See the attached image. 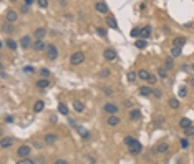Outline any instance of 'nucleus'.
Returning <instances> with one entry per match:
<instances>
[{
	"label": "nucleus",
	"instance_id": "c03bdc74",
	"mask_svg": "<svg viewBox=\"0 0 194 164\" xmlns=\"http://www.w3.org/2000/svg\"><path fill=\"white\" fill-rule=\"evenodd\" d=\"M38 2V5L41 7V8H46L48 7V0H37Z\"/></svg>",
	"mask_w": 194,
	"mask_h": 164
},
{
	"label": "nucleus",
	"instance_id": "2eb2a0df",
	"mask_svg": "<svg viewBox=\"0 0 194 164\" xmlns=\"http://www.w3.org/2000/svg\"><path fill=\"white\" fill-rule=\"evenodd\" d=\"M168 149H169V144L168 143H159L158 146H156V153L164 154V153H168Z\"/></svg>",
	"mask_w": 194,
	"mask_h": 164
},
{
	"label": "nucleus",
	"instance_id": "7c9ffc66",
	"mask_svg": "<svg viewBox=\"0 0 194 164\" xmlns=\"http://www.w3.org/2000/svg\"><path fill=\"white\" fill-rule=\"evenodd\" d=\"M126 78H128V81L129 83H134L136 80H138V73H134V71H129L126 75Z\"/></svg>",
	"mask_w": 194,
	"mask_h": 164
},
{
	"label": "nucleus",
	"instance_id": "ddd939ff",
	"mask_svg": "<svg viewBox=\"0 0 194 164\" xmlns=\"http://www.w3.org/2000/svg\"><path fill=\"white\" fill-rule=\"evenodd\" d=\"M119 123H121V119L118 118V114H110V118H108V124L110 126H118Z\"/></svg>",
	"mask_w": 194,
	"mask_h": 164
},
{
	"label": "nucleus",
	"instance_id": "4be33fe9",
	"mask_svg": "<svg viewBox=\"0 0 194 164\" xmlns=\"http://www.w3.org/2000/svg\"><path fill=\"white\" fill-rule=\"evenodd\" d=\"M106 25L110 27V28H115V30L118 28V23H116V20H115V17H111V15H110V17L106 18Z\"/></svg>",
	"mask_w": 194,
	"mask_h": 164
},
{
	"label": "nucleus",
	"instance_id": "58836bf2",
	"mask_svg": "<svg viewBox=\"0 0 194 164\" xmlns=\"http://www.w3.org/2000/svg\"><path fill=\"white\" fill-rule=\"evenodd\" d=\"M179 146H181L183 149H188V148H189V141H188L186 138H183L181 141H179Z\"/></svg>",
	"mask_w": 194,
	"mask_h": 164
},
{
	"label": "nucleus",
	"instance_id": "bb28decb",
	"mask_svg": "<svg viewBox=\"0 0 194 164\" xmlns=\"http://www.w3.org/2000/svg\"><path fill=\"white\" fill-rule=\"evenodd\" d=\"M58 113H60V114H65V116L68 114V106L65 104V103H58Z\"/></svg>",
	"mask_w": 194,
	"mask_h": 164
},
{
	"label": "nucleus",
	"instance_id": "5fc2aeb1",
	"mask_svg": "<svg viewBox=\"0 0 194 164\" xmlns=\"http://www.w3.org/2000/svg\"><path fill=\"white\" fill-rule=\"evenodd\" d=\"M23 71H27V73H33V68H32V67H27V68H23Z\"/></svg>",
	"mask_w": 194,
	"mask_h": 164
},
{
	"label": "nucleus",
	"instance_id": "72a5a7b5",
	"mask_svg": "<svg viewBox=\"0 0 194 164\" xmlns=\"http://www.w3.org/2000/svg\"><path fill=\"white\" fill-rule=\"evenodd\" d=\"M77 131H78L80 134H82V136H83L85 139H88V138H90V133H88V131H86L85 128H82V126H77Z\"/></svg>",
	"mask_w": 194,
	"mask_h": 164
},
{
	"label": "nucleus",
	"instance_id": "f8f14e48",
	"mask_svg": "<svg viewBox=\"0 0 194 164\" xmlns=\"http://www.w3.org/2000/svg\"><path fill=\"white\" fill-rule=\"evenodd\" d=\"M138 91H139V95H141V96H146V98H148V96H151V95H153V88H149V86H141Z\"/></svg>",
	"mask_w": 194,
	"mask_h": 164
},
{
	"label": "nucleus",
	"instance_id": "bf43d9fd",
	"mask_svg": "<svg viewBox=\"0 0 194 164\" xmlns=\"http://www.w3.org/2000/svg\"><path fill=\"white\" fill-rule=\"evenodd\" d=\"M191 68H193V70H194V63H193V65H191Z\"/></svg>",
	"mask_w": 194,
	"mask_h": 164
},
{
	"label": "nucleus",
	"instance_id": "f03ea898",
	"mask_svg": "<svg viewBox=\"0 0 194 164\" xmlns=\"http://www.w3.org/2000/svg\"><path fill=\"white\" fill-rule=\"evenodd\" d=\"M45 55L48 60H56V57H58V48H56L55 45H46L45 46Z\"/></svg>",
	"mask_w": 194,
	"mask_h": 164
},
{
	"label": "nucleus",
	"instance_id": "5701e85b",
	"mask_svg": "<svg viewBox=\"0 0 194 164\" xmlns=\"http://www.w3.org/2000/svg\"><path fill=\"white\" fill-rule=\"evenodd\" d=\"M134 45H136V48H139V50H143V48H146V46H148V41L144 40V38H138Z\"/></svg>",
	"mask_w": 194,
	"mask_h": 164
},
{
	"label": "nucleus",
	"instance_id": "4468645a",
	"mask_svg": "<svg viewBox=\"0 0 194 164\" xmlns=\"http://www.w3.org/2000/svg\"><path fill=\"white\" fill-rule=\"evenodd\" d=\"M43 141H45V144H55L58 141V136L56 134H46L45 138H43Z\"/></svg>",
	"mask_w": 194,
	"mask_h": 164
},
{
	"label": "nucleus",
	"instance_id": "20e7f679",
	"mask_svg": "<svg viewBox=\"0 0 194 164\" xmlns=\"http://www.w3.org/2000/svg\"><path fill=\"white\" fill-rule=\"evenodd\" d=\"M103 109H105V113H108V114H118V111H119L118 104H115V103H106V104L103 106Z\"/></svg>",
	"mask_w": 194,
	"mask_h": 164
},
{
	"label": "nucleus",
	"instance_id": "cd10ccee",
	"mask_svg": "<svg viewBox=\"0 0 194 164\" xmlns=\"http://www.w3.org/2000/svg\"><path fill=\"white\" fill-rule=\"evenodd\" d=\"M171 57H173V58L181 57V46H174L173 45V48H171Z\"/></svg>",
	"mask_w": 194,
	"mask_h": 164
},
{
	"label": "nucleus",
	"instance_id": "f704fd0d",
	"mask_svg": "<svg viewBox=\"0 0 194 164\" xmlns=\"http://www.w3.org/2000/svg\"><path fill=\"white\" fill-rule=\"evenodd\" d=\"M178 96L179 98H186V96H188V88H186V86H179Z\"/></svg>",
	"mask_w": 194,
	"mask_h": 164
},
{
	"label": "nucleus",
	"instance_id": "603ef678",
	"mask_svg": "<svg viewBox=\"0 0 194 164\" xmlns=\"http://www.w3.org/2000/svg\"><path fill=\"white\" fill-rule=\"evenodd\" d=\"M56 121H58L56 114H51V116H50V123H56Z\"/></svg>",
	"mask_w": 194,
	"mask_h": 164
},
{
	"label": "nucleus",
	"instance_id": "7ed1b4c3",
	"mask_svg": "<svg viewBox=\"0 0 194 164\" xmlns=\"http://www.w3.org/2000/svg\"><path fill=\"white\" fill-rule=\"evenodd\" d=\"M128 148H129V153L136 156V154H139V153H141V149H143V146H141V143H139L138 139H134V141H133L131 144H129Z\"/></svg>",
	"mask_w": 194,
	"mask_h": 164
},
{
	"label": "nucleus",
	"instance_id": "6e6d98bb",
	"mask_svg": "<svg viewBox=\"0 0 194 164\" xmlns=\"http://www.w3.org/2000/svg\"><path fill=\"white\" fill-rule=\"evenodd\" d=\"M56 164H67V161L65 159H56Z\"/></svg>",
	"mask_w": 194,
	"mask_h": 164
},
{
	"label": "nucleus",
	"instance_id": "a18cd8bd",
	"mask_svg": "<svg viewBox=\"0 0 194 164\" xmlns=\"http://www.w3.org/2000/svg\"><path fill=\"white\" fill-rule=\"evenodd\" d=\"M153 96H154V98H158V100H159V98L163 96V93H161V90H153Z\"/></svg>",
	"mask_w": 194,
	"mask_h": 164
},
{
	"label": "nucleus",
	"instance_id": "a211bd4d",
	"mask_svg": "<svg viewBox=\"0 0 194 164\" xmlns=\"http://www.w3.org/2000/svg\"><path fill=\"white\" fill-rule=\"evenodd\" d=\"M173 45L174 46H181V48H183V46L186 45V38H184V36H176V38L173 40Z\"/></svg>",
	"mask_w": 194,
	"mask_h": 164
},
{
	"label": "nucleus",
	"instance_id": "8fccbe9b",
	"mask_svg": "<svg viewBox=\"0 0 194 164\" xmlns=\"http://www.w3.org/2000/svg\"><path fill=\"white\" fill-rule=\"evenodd\" d=\"M133 104H134L133 101H129V100H124V106H126V108H131Z\"/></svg>",
	"mask_w": 194,
	"mask_h": 164
},
{
	"label": "nucleus",
	"instance_id": "4d7b16f0",
	"mask_svg": "<svg viewBox=\"0 0 194 164\" xmlns=\"http://www.w3.org/2000/svg\"><path fill=\"white\" fill-rule=\"evenodd\" d=\"M25 4H27V5H32V4H33V0H25Z\"/></svg>",
	"mask_w": 194,
	"mask_h": 164
},
{
	"label": "nucleus",
	"instance_id": "ea45409f",
	"mask_svg": "<svg viewBox=\"0 0 194 164\" xmlns=\"http://www.w3.org/2000/svg\"><path fill=\"white\" fill-rule=\"evenodd\" d=\"M146 81H148L149 85H154V83L158 81V76H156V75H153V73H151V75H149V78H148V80H146Z\"/></svg>",
	"mask_w": 194,
	"mask_h": 164
},
{
	"label": "nucleus",
	"instance_id": "c756f323",
	"mask_svg": "<svg viewBox=\"0 0 194 164\" xmlns=\"http://www.w3.org/2000/svg\"><path fill=\"white\" fill-rule=\"evenodd\" d=\"M179 126H181V128H188V126H191V119L189 118H181L179 119Z\"/></svg>",
	"mask_w": 194,
	"mask_h": 164
},
{
	"label": "nucleus",
	"instance_id": "a878e982",
	"mask_svg": "<svg viewBox=\"0 0 194 164\" xmlns=\"http://www.w3.org/2000/svg\"><path fill=\"white\" fill-rule=\"evenodd\" d=\"M5 45L8 46V48H10L12 51H15V50H17V46H18V45H17V41H15V40H12V38H7Z\"/></svg>",
	"mask_w": 194,
	"mask_h": 164
},
{
	"label": "nucleus",
	"instance_id": "37998d69",
	"mask_svg": "<svg viewBox=\"0 0 194 164\" xmlns=\"http://www.w3.org/2000/svg\"><path fill=\"white\" fill-rule=\"evenodd\" d=\"M96 33L100 36H106V30H105V28H101V27H98V28H96Z\"/></svg>",
	"mask_w": 194,
	"mask_h": 164
},
{
	"label": "nucleus",
	"instance_id": "79ce46f5",
	"mask_svg": "<svg viewBox=\"0 0 194 164\" xmlns=\"http://www.w3.org/2000/svg\"><path fill=\"white\" fill-rule=\"evenodd\" d=\"M18 164H33V159H28V156H27L25 159H20Z\"/></svg>",
	"mask_w": 194,
	"mask_h": 164
},
{
	"label": "nucleus",
	"instance_id": "a19ab883",
	"mask_svg": "<svg viewBox=\"0 0 194 164\" xmlns=\"http://www.w3.org/2000/svg\"><path fill=\"white\" fill-rule=\"evenodd\" d=\"M40 76L41 78H48V76H50V71H48L46 68H41V70H40Z\"/></svg>",
	"mask_w": 194,
	"mask_h": 164
},
{
	"label": "nucleus",
	"instance_id": "f3484780",
	"mask_svg": "<svg viewBox=\"0 0 194 164\" xmlns=\"http://www.w3.org/2000/svg\"><path fill=\"white\" fill-rule=\"evenodd\" d=\"M129 119H133V121L141 119V111H139V109H131V111H129Z\"/></svg>",
	"mask_w": 194,
	"mask_h": 164
},
{
	"label": "nucleus",
	"instance_id": "c85d7f7f",
	"mask_svg": "<svg viewBox=\"0 0 194 164\" xmlns=\"http://www.w3.org/2000/svg\"><path fill=\"white\" fill-rule=\"evenodd\" d=\"M168 104H169V108H171V109H178V108H179V101L176 100V98H169Z\"/></svg>",
	"mask_w": 194,
	"mask_h": 164
},
{
	"label": "nucleus",
	"instance_id": "39448f33",
	"mask_svg": "<svg viewBox=\"0 0 194 164\" xmlns=\"http://www.w3.org/2000/svg\"><path fill=\"white\" fill-rule=\"evenodd\" d=\"M30 151H32L30 146H28V144H23V146H20V148H18L17 156H18V158H27V156L30 154Z\"/></svg>",
	"mask_w": 194,
	"mask_h": 164
},
{
	"label": "nucleus",
	"instance_id": "49530a36",
	"mask_svg": "<svg viewBox=\"0 0 194 164\" xmlns=\"http://www.w3.org/2000/svg\"><path fill=\"white\" fill-rule=\"evenodd\" d=\"M103 91H105V95H106V96H111V95H113V88L106 86L105 90H103Z\"/></svg>",
	"mask_w": 194,
	"mask_h": 164
},
{
	"label": "nucleus",
	"instance_id": "3c124183",
	"mask_svg": "<svg viewBox=\"0 0 194 164\" xmlns=\"http://www.w3.org/2000/svg\"><path fill=\"white\" fill-rule=\"evenodd\" d=\"M100 76H101V78H105V76H110V71H108V70H103V71L100 73Z\"/></svg>",
	"mask_w": 194,
	"mask_h": 164
},
{
	"label": "nucleus",
	"instance_id": "c9c22d12",
	"mask_svg": "<svg viewBox=\"0 0 194 164\" xmlns=\"http://www.w3.org/2000/svg\"><path fill=\"white\" fill-rule=\"evenodd\" d=\"M129 33H131V36H133V38H138V36H141V30H139L138 27L131 28V32H129Z\"/></svg>",
	"mask_w": 194,
	"mask_h": 164
},
{
	"label": "nucleus",
	"instance_id": "9d476101",
	"mask_svg": "<svg viewBox=\"0 0 194 164\" xmlns=\"http://www.w3.org/2000/svg\"><path fill=\"white\" fill-rule=\"evenodd\" d=\"M17 12L15 10H7V13H5V20L7 22H10V23H13V22L17 20Z\"/></svg>",
	"mask_w": 194,
	"mask_h": 164
},
{
	"label": "nucleus",
	"instance_id": "423d86ee",
	"mask_svg": "<svg viewBox=\"0 0 194 164\" xmlns=\"http://www.w3.org/2000/svg\"><path fill=\"white\" fill-rule=\"evenodd\" d=\"M103 57H105V60H108V62H113V60H116L118 55L113 48H106V50L103 51Z\"/></svg>",
	"mask_w": 194,
	"mask_h": 164
},
{
	"label": "nucleus",
	"instance_id": "1a4fd4ad",
	"mask_svg": "<svg viewBox=\"0 0 194 164\" xmlns=\"http://www.w3.org/2000/svg\"><path fill=\"white\" fill-rule=\"evenodd\" d=\"M12 144H13V138H2V139H0V148H2V149L10 148Z\"/></svg>",
	"mask_w": 194,
	"mask_h": 164
},
{
	"label": "nucleus",
	"instance_id": "e433bc0d",
	"mask_svg": "<svg viewBox=\"0 0 194 164\" xmlns=\"http://www.w3.org/2000/svg\"><path fill=\"white\" fill-rule=\"evenodd\" d=\"M184 134H186V136H193V134H194V126H193V124L188 126V128H184Z\"/></svg>",
	"mask_w": 194,
	"mask_h": 164
},
{
	"label": "nucleus",
	"instance_id": "9b49d317",
	"mask_svg": "<svg viewBox=\"0 0 194 164\" xmlns=\"http://www.w3.org/2000/svg\"><path fill=\"white\" fill-rule=\"evenodd\" d=\"M30 45H32V36L25 35V36H22L20 38V46L22 48H28Z\"/></svg>",
	"mask_w": 194,
	"mask_h": 164
},
{
	"label": "nucleus",
	"instance_id": "393cba45",
	"mask_svg": "<svg viewBox=\"0 0 194 164\" xmlns=\"http://www.w3.org/2000/svg\"><path fill=\"white\" fill-rule=\"evenodd\" d=\"M149 75H151V73H149L148 70H139V71H138V78H139V80H144V81L149 78Z\"/></svg>",
	"mask_w": 194,
	"mask_h": 164
},
{
	"label": "nucleus",
	"instance_id": "dca6fc26",
	"mask_svg": "<svg viewBox=\"0 0 194 164\" xmlns=\"http://www.w3.org/2000/svg\"><path fill=\"white\" fill-rule=\"evenodd\" d=\"M45 46L46 45H43V41L41 40H37L33 45H32V48H33V51H43L45 50Z\"/></svg>",
	"mask_w": 194,
	"mask_h": 164
},
{
	"label": "nucleus",
	"instance_id": "de8ad7c7",
	"mask_svg": "<svg viewBox=\"0 0 194 164\" xmlns=\"http://www.w3.org/2000/svg\"><path fill=\"white\" fill-rule=\"evenodd\" d=\"M133 141H134V138H131V136H126V138H124V144H128V146L133 143Z\"/></svg>",
	"mask_w": 194,
	"mask_h": 164
},
{
	"label": "nucleus",
	"instance_id": "b1692460",
	"mask_svg": "<svg viewBox=\"0 0 194 164\" xmlns=\"http://www.w3.org/2000/svg\"><path fill=\"white\" fill-rule=\"evenodd\" d=\"M149 35H151V27L149 25L141 28V38H149Z\"/></svg>",
	"mask_w": 194,
	"mask_h": 164
},
{
	"label": "nucleus",
	"instance_id": "aec40b11",
	"mask_svg": "<svg viewBox=\"0 0 194 164\" xmlns=\"http://www.w3.org/2000/svg\"><path fill=\"white\" fill-rule=\"evenodd\" d=\"M37 86L41 88V90H45V88L50 86V81H48L46 78H41V80H38V81H37Z\"/></svg>",
	"mask_w": 194,
	"mask_h": 164
},
{
	"label": "nucleus",
	"instance_id": "f257e3e1",
	"mask_svg": "<svg viewBox=\"0 0 194 164\" xmlns=\"http://www.w3.org/2000/svg\"><path fill=\"white\" fill-rule=\"evenodd\" d=\"M85 62V53L83 51H75L72 57H70V63H72L73 67H78V65H82Z\"/></svg>",
	"mask_w": 194,
	"mask_h": 164
},
{
	"label": "nucleus",
	"instance_id": "864d4df0",
	"mask_svg": "<svg viewBox=\"0 0 194 164\" xmlns=\"http://www.w3.org/2000/svg\"><path fill=\"white\" fill-rule=\"evenodd\" d=\"M20 12H22V13H27V12H28V5L25 4V5H23V7L20 8Z\"/></svg>",
	"mask_w": 194,
	"mask_h": 164
},
{
	"label": "nucleus",
	"instance_id": "0eeeda50",
	"mask_svg": "<svg viewBox=\"0 0 194 164\" xmlns=\"http://www.w3.org/2000/svg\"><path fill=\"white\" fill-rule=\"evenodd\" d=\"M95 10L98 12V13H108L110 12V8H108V5L105 4V2H96V5H95Z\"/></svg>",
	"mask_w": 194,
	"mask_h": 164
},
{
	"label": "nucleus",
	"instance_id": "2f4dec72",
	"mask_svg": "<svg viewBox=\"0 0 194 164\" xmlns=\"http://www.w3.org/2000/svg\"><path fill=\"white\" fill-rule=\"evenodd\" d=\"M173 65H174L173 57H168L166 60H164V68H166V70H171V68H173Z\"/></svg>",
	"mask_w": 194,
	"mask_h": 164
},
{
	"label": "nucleus",
	"instance_id": "6ab92c4d",
	"mask_svg": "<svg viewBox=\"0 0 194 164\" xmlns=\"http://www.w3.org/2000/svg\"><path fill=\"white\" fill-rule=\"evenodd\" d=\"M43 109H45V103L43 101H37L35 104H33V111H35V113H41Z\"/></svg>",
	"mask_w": 194,
	"mask_h": 164
},
{
	"label": "nucleus",
	"instance_id": "473e14b6",
	"mask_svg": "<svg viewBox=\"0 0 194 164\" xmlns=\"http://www.w3.org/2000/svg\"><path fill=\"white\" fill-rule=\"evenodd\" d=\"M2 30L5 32V33H12V32H13V25H12L10 22H5V23H4V28H2Z\"/></svg>",
	"mask_w": 194,
	"mask_h": 164
},
{
	"label": "nucleus",
	"instance_id": "4c0bfd02",
	"mask_svg": "<svg viewBox=\"0 0 194 164\" xmlns=\"http://www.w3.org/2000/svg\"><path fill=\"white\" fill-rule=\"evenodd\" d=\"M158 75H159V76H161V78H166V76H168V70H166V68H158Z\"/></svg>",
	"mask_w": 194,
	"mask_h": 164
},
{
	"label": "nucleus",
	"instance_id": "6e6552de",
	"mask_svg": "<svg viewBox=\"0 0 194 164\" xmlns=\"http://www.w3.org/2000/svg\"><path fill=\"white\" fill-rule=\"evenodd\" d=\"M45 35H46V30L43 28V27L37 28V30L33 32V36H35L37 40H43V38H45Z\"/></svg>",
	"mask_w": 194,
	"mask_h": 164
},
{
	"label": "nucleus",
	"instance_id": "09e8293b",
	"mask_svg": "<svg viewBox=\"0 0 194 164\" xmlns=\"http://www.w3.org/2000/svg\"><path fill=\"white\" fill-rule=\"evenodd\" d=\"M5 123H13V116L12 114H7L5 116Z\"/></svg>",
	"mask_w": 194,
	"mask_h": 164
},
{
	"label": "nucleus",
	"instance_id": "412c9836",
	"mask_svg": "<svg viewBox=\"0 0 194 164\" xmlns=\"http://www.w3.org/2000/svg\"><path fill=\"white\" fill-rule=\"evenodd\" d=\"M73 109H75V111H77V113H82L83 109H85V104H83L82 101H73Z\"/></svg>",
	"mask_w": 194,
	"mask_h": 164
},
{
	"label": "nucleus",
	"instance_id": "13d9d810",
	"mask_svg": "<svg viewBox=\"0 0 194 164\" xmlns=\"http://www.w3.org/2000/svg\"><path fill=\"white\" fill-rule=\"evenodd\" d=\"M191 85H193V86H194V76L191 78Z\"/></svg>",
	"mask_w": 194,
	"mask_h": 164
}]
</instances>
